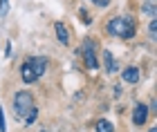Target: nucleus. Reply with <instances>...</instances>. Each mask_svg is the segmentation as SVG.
Here are the masks:
<instances>
[{
    "mask_svg": "<svg viewBox=\"0 0 157 132\" xmlns=\"http://www.w3.org/2000/svg\"><path fill=\"white\" fill-rule=\"evenodd\" d=\"M38 132H49V130H45V128H43V130H38Z\"/></svg>",
    "mask_w": 157,
    "mask_h": 132,
    "instance_id": "nucleus-19",
    "label": "nucleus"
},
{
    "mask_svg": "<svg viewBox=\"0 0 157 132\" xmlns=\"http://www.w3.org/2000/svg\"><path fill=\"white\" fill-rule=\"evenodd\" d=\"M148 132H157V128H151V130H148Z\"/></svg>",
    "mask_w": 157,
    "mask_h": 132,
    "instance_id": "nucleus-18",
    "label": "nucleus"
},
{
    "mask_svg": "<svg viewBox=\"0 0 157 132\" xmlns=\"http://www.w3.org/2000/svg\"><path fill=\"white\" fill-rule=\"evenodd\" d=\"M81 18H83V23H88V25L92 23V20H90V16H88V13H85V11H81Z\"/></svg>",
    "mask_w": 157,
    "mask_h": 132,
    "instance_id": "nucleus-17",
    "label": "nucleus"
},
{
    "mask_svg": "<svg viewBox=\"0 0 157 132\" xmlns=\"http://www.w3.org/2000/svg\"><path fill=\"white\" fill-rule=\"evenodd\" d=\"M7 11H9V0H0V18H5Z\"/></svg>",
    "mask_w": 157,
    "mask_h": 132,
    "instance_id": "nucleus-13",
    "label": "nucleus"
},
{
    "mask_svg": "<svg viewBox=\"0 0 157 132\" xmlns=\"http://www.w3.org/2000/svg\"><path fill=\"white\" fill-rule=\"evenodd\" d=\"M144 11L148 13V16H155V0H148V2L144 5Z\"/></svg>",
    "mask_w": 157,
    "mask_h": 132,
    "instance_id": "nucleus-12",
    "label": "nucleus"
},
{
    "mask_svg": "<svg viewBox=\"0 0 157 132\" xmlns=\"http://www.w3.org/2000/svg\"><path fill=\"white\" fill-rule=\"evenodd\" d=\"M121 76H124L126 83H137V81H139V69H137V67H126Z\"/></svg>",
    "mask_w": 157,
    "mask_h": 132,
    "instance_id": "nucleus-6",
    "label": "nucleus"
},
{
    "mask_svg": "<svg viewBox=\"0 0 157 132\" xmlns=\"http://www.w3.org/2000/svg\"><path fill=\"white\" fill-rule=\"evenodd\" d=\"M148 34H151V38H153V40L157 38V23H155V20H151V27H148Z\"/></svg>",
    "mask_w": 157,
    "mask_h": 132,
    "instance_id": "nucleus-15",
    "label": "nucleus"
},
{
    "mask_svg": "<svg viewBox=\"0 0 157 132\" xmlns=\"http://www.w3.org/2000/svg\"><path fill=\"white\" fill-rule=\"evenodd\" d=\"M146 119H148V108L141 105V103H137L135 110H132V123H135V126H144Z\"/></svg>",
    "mask_w": 157,
    "mask_h": 132,
    "instance_id": "nucleus-5",
    "label": "nucleus"
},
{
    "mask_svg": "<svg viewBox=\"0 0 157 132\" xmlns=\"http://www.w3.org/2000/svg\"><path fill=\"white\" fill-rule=\"evenodd\" d=\"M27 65H29L32 69V76H34V81H38L43 74H45V67H47V58L45 56H34L27 61Z\"/></svg>",
    "mask_w": 157,
    "mask_h": 132,
    "instance_id": "nucleus-4",
    "label": "nucleus"
},
{
    "mask_svg": "<svg viewBox=\"0 0 157 132\" xmlns=\"http://www.w3.org/2000/svg\"><path fill=\"white\" fill-rule=\"evenodd\" d=\"M108 31L112 34V36H117V38H132L135 36V20L130 16H117V18H112L110 23H108Z\"/></svg>",
    "mask_w": 157,
    "mask_h": 132,
    "instance_id": "nucleus-1",
    "label": "nucleus"
},
{
    "mask_svg": "<svg viewBox=\"0 0 157 132\" xmlns=\"http://www.w3.org/2000/svg\"><path fill=\"white\" fill-rule=\"evenodd\" d=\"M90 2H94L97 7H108V5H110V0H90Z\"/></svg>",
    "mask_w": 157,
    "mask_h": 132,
    "instance_id": "nucleus-16",
    "label": "nucleus"
},
{
    "mask_svg": "<svg viewBox=\"0 0 157 132\" xmlns=\"http://www.w3.org/2000/svg\"><path fill=\"white\" fill-rule=\"evenodd\" d=\"M103 65H105V72H108V74L117 72V63H115V56H112L110 52H105V54H103Z\"/></svg>",
    "mask_w": 157,
    "mask_h": 132,
    "instance_id": "nucleus-8",
    "label": "nucleus"
},
{
    "mask_svg": "<svg viewBox=\"0 0 157 132\" xmlns=\"http://www.w3.org/2000/svg\"><path fill=\"white\" fill-rule=\"evenodd\" d=\"M97 132H115V128H112L110 121L101 119V121H97Z\"/></svg>",
    "mask_w": 157,
    "mask_h": 132,
    "instance_id": "nucleus-11",
    "label": "nucleus"
},
{
    "mask_svg": "<svg viewBox=\"0 0 157 132\" xmlns=\"http://www.w3.org/2000/svg\"><path fill=\"white\" fill-rule=\"evenodd\" d=\"M81 54H83V63L88 69H97L99 67V61H97V45L92 38H85L83 40V47H81Z\"/></svg>",
    "mask_w": 157,
    "mask_h": 132,
    "instance_id": "nucleus-3",
    "label": "nucleus"
},
{
    "mask_svg": "<svg viewBox=\"0 0 157 132\" xmlns=\"http://www.w3.org/2000/svg\"><path fill=\"white\" fill-rule=\"evenodd\" d=\"M0 132H7V119H5V110L0 108Z\"/></svg>",
    "mask_w": 157,
    "mask_h": 132,
    "instance_id": "nucleus-14",
    "label": "nucleus"
},
{
    "mask_svg": "<svg viewBox=\"0 0 157 132\" xmlns=\"http://www.w3.org/2000/svg\"><path fill=\"white\" fill-rule=\"evenodd\" d=\"M32 108H34V99H32V94H29V92H25V90H23V92H16V96H13V116L23 121Z\"/></svg>",
    "mask_w": 157,
    "mask_h": 132,
    "instance_id": "nucleus-2",
    "label": "nucleus"
},
{
    "mask_svg": "<svg viewBox=\"0 0 157 132\" xmlns=\"http://www.w3.org/2000/svg\"><path fill=\"white\" fill-rule=\"evenodd\" d=\"M36 119H38V108L34 105L29 112H27V116H25L23 121H25V126H34V121H36Z\"/></svg>",
    "mask_w": 157,
    "mask_h": 132,
    "instance_id": "nucleus-10",
    "label": "nucleus"
},
{
    "mask_svg": "<svg viewBox=\"0 0 157 132\" xmlns=\"http://www.w3.org/2000/svg\"><path fill=\"white\" fill-rule=\"evenodd\" d=\"M54 29H56V36H59V40H61L63 45H67V43H70V34H67V29H65V25H63V23H56Z\"/></svg>",
    "mask_w": 157,
    "mask_h": 132,
    "instance_id": "nucleus-7",
    "label": "nucleus"
},
{
    "mask_svg": "<svg viewBox=\"0 0 157 132\" xmlns=\"http://www.w3.org/2000/svg\"><path fill=\"white\" fill-rule=\"evenodd\" d=\"M20 76H23L25 83H34V76H32V69H29V65H27V61L23 63V67H20Z\"/></svg>",
    "mask_w": 157,
    "mask_h": 132,
    "instance_id": "nucleus-9",
    "label": "nucleus"
}]
</instances>
